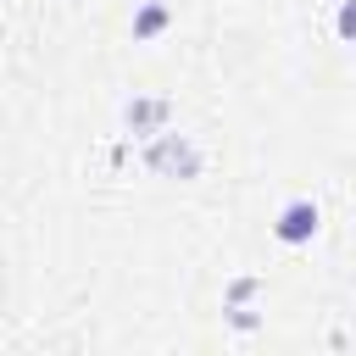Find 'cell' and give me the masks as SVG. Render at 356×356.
Masks as SVG:
<instances>
[{"instance_id":"1","label":"cell","mask_w":356,"mask_h":356,"mask_svg":"<svg viewBox=\"0 0 356 356\" xmlns=\"http://www.w3.org/2000/svg\"><path fill=\"white\" fill-rule=\"evenodd\" d=\"M145 161H150V172H172V178H195L200 172V150L189 139H178V134H156Z\"/></svg>"},{"instance_id":"3","label":"cell","mask_w":356,"mask_h":356,"mask_svg":"<svg viewBox=\"0 0 356 356\" xmlns=\"http://www.w3.org/2000/svg\"><path fill=\"white\" fill-rule=\"evenodd\" d=\"M167 22H172V11H167L161 0H150V6H145V11L134 17V39H156V33L167 28Z\"/></svg>"},{"instance_id":"4","label":"cell","mask_w":356,"mask_h":356,"mask_svg":"<svg viewBox=\"0 0 356 356\" xmlns=\"http://www.w3.org/2000/svg\"><path fill=\"white\" fill-rule=\"evenodd\" d=\"M161 117H167V100H134V106H128V128H134V134L156 128Z\"/></svg>"},{"instance_id":"2","label":"cell","mask_w":356,"mask_h":356,"mask_svg":"<svg viewBox=\"0 0 356 356\" xmlns=\"http://www.w3.org/2000/svg\"><path fill=\"white\" fill-rule=\"evenodd\" d=\"M317 222H323V211H317L312 200H289V206L278 211V222H273V234H278L284 245H306V239L317 234Z\"/></svg>"}]
</instances>
